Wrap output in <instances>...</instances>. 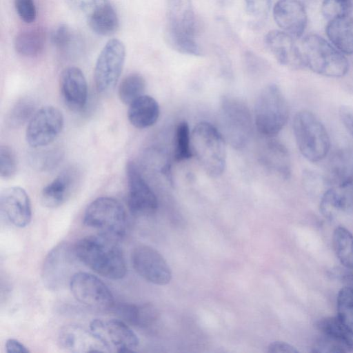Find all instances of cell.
<instances>
[{"instance_id": "3957f363", "label": "cell", "mask_w": 353, "mask_h": 353, "mask_svg": "<svg viewBox=\"0 0 353 353\" xmlns=\"http://www.w3.org/2000/svg\"><path fill=\"white\" fill-rule=\"evenodd\" d=\"M226 143L221 134L213 125L202 121L191 132V145L204 171L211 177L221 176L226 165Z\"/></svg>"}, {"instance_id": "d6a6232c", "label": "cell", "mask_w": 353, "mask_h": 353, "mask_svg": "<svg viewBox=\"0 0 353 353\" xmlns=\"http://www.w3.org/2000/svg\"><path fill=\"white\" fill-rule=\"evenodd\" d=\"M337 316L353 336V288L345 286L337 296Z\"/></svg>"}, {"instance_id": "cb8c5ba5", "label": "cell", "mask_w": 353, "mask_h": 353, "mask_svg": "<svg viewBox=\"0 0 353 353\" xmlns=\"http://www.w3.org/2000/svg\"><path fill=\"white\" fill-rule=\"evenodd\" d=\"M77 181L76 171L72 169L63 170L43 188L41 193V203L48 208H55L61 205L70 197Z\"/></svg>"}, {"instance_id": "603a6c76", "label": "cell", "mask_w": 353, "mask_h": 353, "mask_svg": "<svg viewBox=\"0 0 353 353\" xmlns=\"http://www.w3.org/2000/svg\"><path fill=\"white\" fill-rule=\"evenodd\" d=\"M260 161L271 173L282 179L291 175V160L287 148L280 141L270 137L262 146Z\"/></svg>"}, {"instance_id": "8992f818", "label": "cell", "mask_w": 353, "mask_h": 353, "mask_svg": "<svg viewBox=\"0 0 353 353\" xmlns=\"http://www.w3.org/2000/svg\"><path fill=\"white\" fill-rule=\"evenodd\" d=\"M290 114L288 101L276 84L267 85L257 97L254 122L258 131L270 138L276 135L288 122Z\"/></svg>"}, {"instance_id": "f35d334b", "label": "cell", "mask_w": 353, "mask_h": 353, "mask_svg": "<svg viewBox=\"0 0 353 353\" xmlns=\"http://www.w3.org/2000/svg\"><path fill=\"white\" fill-rule=\"evenodd\" d=\"M17 161L14 151L8 145L0 147V175L2 179H9L17 172Z\"/></svg>"}, {"instance_id": "7402d4cb", "label": "cell", "mask_w": 353, "mask_h": 353, "mask_svg": "<svg viewBox=\"0 0 353 353\" xmlns=\"http://www.w3.org/2000/svg\"><path fill=\"white\" fill-rule=\"evenodd\" d=\"M60 346L72 352H109L100 339L90 330L77 325H68L61 328L58 336Z\"/></svg>"}, {"instance_id": "ac0fdd59", "label": "cell", "mask_w": 353, "mask_h": 353, "mask_svg": "<svg viewBox=\"0 0 353 353\" xmlns=\"http://www.w3.org/2000/svg\"><path fill=\"white\" fill-rule=\"evenodd\" d=\"M0 208L6 218L16 227L24 228L31 221L30 200L21 187H9L1 191Z\"/></svg>"}, {"instance_id": "d4e9b609", "label": "cell", "mask_w": 353, "mask_h": 353, "mask_svg": "<svg viewBox=\"0 0 353 353\" xmlns=\"http://www.w3.org/2000/svg\"><path fill=\"white\" fill-rule=\"evenodd\" d=\"M328 186L353 179V149L343 148L334 151L329 158L323 176Z\"/></svg>"}, {"instance_id": "9c48e42d", "label": "cell", "mask_w": 353, "mask_h": 353, "mask_svg": "<svg viewBox=\"0 0 353 353\" xmlns=\"http://www.w3.org/2000/svg\"><path fill=\"white\" fill-rule=\"evenodd\" d=\"M125 59V48L118 39H110L100 52L96 61L94 79L99 92L111 90L117 84Z\"/></svg>"}, {"instance_id": "52a82bcc", "label": "cell", "mask_w": 353, "mask_h": 353, "mask_svg": "<svg viewBox=\"0 0 353 353\" xmlns=\"http://www.w3.org/2000/svg\"><path fill=\"white\" fill-rule=\"evenodd\" d=\"M83 223L97 230L99 234L118 241L125 234L127 215L119 201L111 197L102 196L96 199L88 206L84 213Z\"/></svg>"}, {"instance_id": "e575fe53", "label": "cell", "mask_w": 353, "mask_h": 353, "mask_svg": "<svg viewBox=\"0 0 353 353\" xmlns=\"http://www.w3.org/2000/svg\"><path fill=\"white\" fill-rule=\"evenodd\" d=\"M193 157L191 132L185 121L179 123L176 129L174 160L181 162Z\"/></svg>"}, {"instance_id": "4fadbf2b", "label": "cell", "mask_w": 353, "mask_h": 353, "mask_svg": "<svg viewBox=\"0 0 353 353\" xmlns=\"http://www.w3.org/2000/svg\"><path fill=\"white\" fill-rule=\"evenodd\" d=\"M125 172L128 205L131 214L136 216L154 214L158 208L157 196L142 176L136 164L132 161H128Z\"/></svg>"}, {"instance_id": "b9f144b4", "label": "cell", "mask_w": 353, "mask_h": 353, "mask_svg": "<svg viewBox=\"0 0 353 353\" xmlns=\"http://www.w3.org/2000/svg\"><path fill=\"white\" fill-rule=\"evenodd\" d=\"M246 11L249 15L262 19L267 16L271 6V0H245Z\"/></svg>"}, {"instance_id": "d590c367", "label": "cell", "mask_w": 353, "mask_h": 353, "mask_svg": "<svg viewBox=\"0 0 353 353\" xmlns=\"http://www.w3.org/2000/svg\"><path fill=\"white\" fill-rule=\"evenodd\" d=\"M352 7V0H323L321 12L328 21L349 16Z\"/></svg>"}, {"instance_id": "484cf974", "label": "cell", "mask_w": 353, "mask_h": 353, "mask_svg": "<svg viewBox=\"0 0 353 353\" xmlns=\"http://www.w3.org/2000/svg\"><path fill=\"white\" fill-rule=\"evenodd\" d=\"M159 114L157 101L151 96L143 94L129 105L128 118L134 127L144 129L153 125Z\"/></svg>"}, {"instance_id": "30bf717a", "label": "cell", "mask_w": 353, "mask_h": 353, "mask_svg": "<svg viewBox=\"0 0 353 353\" xmlns=\"http://www.w3.org/2000/svg\"><path fill=\"white\" fill-rule=\"evenodd\" d=\"M63 123V116L58 108L52 105L41 108L28 121L27 143L34 149L51 144L61 133Z\"/></svg>"}, {"instance_id": "e0dca14e", "label": "cell", "mask_w": 353, "mask_h": 353, "mask_svg": "<svg viewBox=\"0 0 353 353\" xmlns=\"http://www.w3.org/2000/svg\"><path fill=\"white\" fill-rule=\"evenodd\" d=\"M320 210L329 219L353 217V179L326 189L321 199Z\"/></svg>"}, {"instance_id": "ba28073f", "label": "cell", "mask_w": 353, "mask_h": 353, "mask_svg": "<svg viewBox=\"0 0 353 353\" xmlns=\"http://www.w3.org/2000/svg\"><path fill=\"white\" fill-rule=\"evenodd\" d=\"M75 259H77L74 245L62 241L55 245L47 254L43 261L41 279L49 290L57 291L68 283L73 272Z\"/></svg>"}, {"instance_id": "f546056e", "label": "cell", "mask_w": 353, "mask_h": 353, "mask_svg": "<svg viewBox=\"0 0 353 353\" xmlns=\"http://www.w3.org/2000/svg\"><path fill=\"white\" fill-rule=\"evenodd\" d=\"M165 39L169 46L178 52L194 56H201L203 54L195 37L178 28L166 24Z\"/></svg>"}, {"instance_id": "5b68a950", "label": "cell", "mask_w": 353, "mask_h": 353, "mask_svg": "<svg viewBox=\"0 0 353 353\" xmlns=\"http://www.w3.org/2000/svg\"><path fill=\"white\" fill-rule=\"evenodd\" d=\"M292 126L297 147L307 161L316 163L327 157L330 148V137L315 114L307 110L298 112Z\"/></svg>"}, {"instance_id": "ab89813d", "label": "cell", "mask_w": 353, "mask_h": 353, "mask_svg": "<svg viewBox=\"0 0 353 353\" xmlns=\"http://www.w3.org/2000/svg\"><path fill=\"white\" fill-rule=\"evenodd\" d=\"M51 41L57 48L64 50L72 43V32L67 25L60 24L52 31Z\"/></svg>"}, {"instance_id": "5bb4252c", "label": "cell", "mask_w": 353, "mask_h": 353, "mask_svg": "<svg viewBox=\"0 0 353 353\" xmlns=\"http://www.w3.org/2000/svg\"><path fill=\"white\" fill-rule=\"evenodd\" d=\"M319 336L313 352L346 353L353 352V336L338 316H328L316 323Z\"/></svg>"}, {"instance_id": "7a4b0ae2", "label": "cell", "mask_w": 353, "mask_h": 353, "mask_svg": "<svg viewBox=\"0 0 353 353\" xmlns=\"http://www.w3.org/2000/svg\"><path fill=\"white\" fill-rule=\"evenodd\" d=\"M305 68L324 77L340 78L349 70L344 54L322 37L310 34L305 36L300 46Z\"/></svg>"}, {"instance_id": "1f68e13d", "label": "cell", "mask_w": 353, "mask_h": 353, "mask_svg": "<svg viewBox=\"0 0 353 353\" xmlns=\"http://www.w3.org/2000/svg\"><path fill=\"white\" fill-rule=\"evenodd\" d=\"M145 88V81L143 76L131 73L121 81L118 88L119 97L122 103L129 105L143 94Z\"/></svg>"}, {"instance_id": "7c38bea8", "label": "cell", "mask_w": 353, "mask_h": 353, "mask_svg": "<svg viewBox=\"0 0 353 353\" xmlns=\"http://www.w3.org/2000/svg\"><path fill=\"white\" fill-rule=\"evenodd\" d=\"M90 328L109 352H132L139 345L137 334L121 319H94Z\"/></svg>"}, {"instance_id": "f1b7e54d", "label": "cell", "mask_w": 353, "mask_h": 353, "mask_svg": "<svg viewBox=\"0 0 353 353\" xmlns=\"http://www.w3.org/2000/svg\"><path fill=\"white\" fill-rule=\"evenodd\" d=\"M46 41V33L41 27H32L22 30L16 34L14 47L21 56L33 57L43 51Z\"/></svg>"}, {"instance_id": "60d3db41", "label": "cell", "mask_w": 353, "mask_h": 353, "mask_svg": "<svg viewBox=\"0 0 353 353\" xmlns=\"http://www.w3.org/2000/svg\"><path fill=\"white\" fill-rule=\"evenodd\" d=\"M14 7L23 21L31 23L35 21L37 10L34 0H14Z\"/></svg>"}, {"instance_id": "8d00e7d4", "label": "cell", "mask_w": 353, "mask_h": 353, "mask_svg": "<svg viewBox=\"0 0 353 353\" xmlns=\"http://www.w3.org/2000/svg\"><path fill=\"white\" fill-rule=\"evenodd\" d=\"M34 105L31 101L27 99L18 101L10 110L8 116L9 124L13 126H19L30 119L34 113Z\"/></svg>"}, {"instance_id": "d6986e66", "label": "cell", "mask_w": 353, "mask_h": 353, "mask_svg": "<svg viewBox=\"0 0 353 353\" xmlns=\"http://www.w3.org/2000/svg\"><path fill=\"white\" fill-rule=\"evenodd\" d=\"M292 35L283 30H274L265 37L267 48L277 61L292 69L305 68L300 46Z\"/></svg>"}, {"instance_id": "bcb514c9", "label": "cell", "mask_w": 353, "mask_h": 353, "mask_svg": "<svg viewBox=\"0 0 353 353\" xmlns=\"http://www.w3.org/2000/svg\"><path fill=\"white\" fill-rule=\"evenodd\" d=\"M339 276L348 285L347 286L353 288V271L343 269Z\"/></svg>"}, {"instance_id": "277c9868", "label": "cell", "mask_w": 353, "mask_h": 353, "mask_svg": "<svg viewBox=\"0 0 353 353\" xmlns=\"http://www.w3.org/2000/svg\"><path fill=\"white\" fill-rule=\"evenodd\" d=\"M219 131L226 143L235 149L244 148L252 133V117L246 103L239 99L224 96L218 113Z\"/></svg>"}, {"instance_id": "9a60e30c", "label": "cell", "mask_w": 353, "mask_h": 353, "mask_svg": "<svg viewBox=\"0 0 353 353\" xmlns=\"http://www.w3.org/2000/svg\"><path fill=\"white\" fill-rule=\"evenodd\" d=\"M131 260L135 271L148 282L164 285L170 281L172 272L168 263L153 248L137 246L132 252Z\"/></svg>"}, {"instance_id": "6da1fadb", "label": "cell", "mask_w": 353, "mask_h": 353, "mask_svg": "<svg viewBox=\"0 0 353 353\" xmlns=\"http://www.w3.org/2000/svg\"><path fill=\"white\" fill-rule=\"evenodd\" d=\"M74 247L77 259L97 274L114 280L125 276L126 264L117 241L99 234L82 238Z\"/></svg>"}, {"instance_id": "ffe728a7", "label": "cell", "mask_w": 353, "mask_h": 353, "mask_svg": "<svg viewBox=\"0 0 353 353\" xmlns=\"http://www.w3.org/2000/svg\"><path fill=\"white\" fill-rule=\"evenodd\" d=\"M273 16L281 29L295 39L302 37L307 22L304 5L299 0H279L274 5Z\"/></svg>"}, {"instance_id": "836d02e7", "label": "cell", "mask_w": 353, "mask_h": 353, "mask_svg": "<svg viewBox=\"0 0 353 353\" xmlns=\"http://www.w3.org/2000/svg\"><path fill=\"white\" fill-rule=\"evenodd\" d=\"M167 21L185 25L195 21L190 0H166Z\"/></svg>"}, {"instance_id": "74e56055", "label": "cell", "mask_w": 353, "mask_h": 353, "mask_svg": "<svg viewBox=\"0 0 353 353\" xmlns=\"http://www.w3.org/2000/svg\"><path fill=\"white\" fill-rule=\"evenodd\" d=\"M31 163L41 170L53 169L61 159V153L55 149L40 150L31 157Z\"/></svg>"}, {"instance_id": "83f0119b", "label": "cell", "mask_w": 353, "mask_h": 353, "mask_svg": "<svg viewBox=\"0 0 353 353\" xmlns=\"http://www.w3.org/2000/svg\"><path fill=\"white\" fill-rule=\"evenodd\" d=\"M325 32L336 48L344 54H353V18L346 16L328 21Z\"/></svg>"}, {"instance_id": "44dd1931", "label": "cell", "mask_w": 353, "mask_h": 353, "mask_svg": "<svg viewBox=\"0 0 353 353\" xmlns=\"http://www.w3.org/2000/svg\"><path fill=\"white\" fill-rule=\"evenodd\" d=\"M60 92L65 104L72 110L80 111L88 99V85L83 72L77 67L65 68L59 79Z\"/></svg>"}, {"instance_id": "4dcf8cb0", "label": "cell", "mask_w": 353, "mask_h": 353, "mask_svg": "<svg viewBox=\"0 0 353 353\" xmlns=\"http://www.w3.org/2000/svg\"><path fill=\"white\" fill-rule=\"evenodd\" d=\"M335 254L344 269L353 271V234L346 228H335L332 235Z\"/></svg>"}, {"instance_id": "7bdbcfd3", "label": "cell", "mask_w": 353, "mask_h": 353, "mask_svg": "<svg viewBox=\"0 0 353 353\" xmlns=\"http://www.w3.org/2000/svg\"><path fill=\"white\" fill-rule=\"evenodd\" d=\"M339 114L343 125L353 137V108L342 105L339 110Z\"/></svg>"}, {"instance_id": "8fae6325", "label": "cell", "mask_w": 353, "mask_h": 353, "mask_svg": "<svg viewBox=\"0 0 353 353\" xmlns=\"http://www.w3.org/2000/svg\"><path fill=\"white\" fill-rule=\"evenodd\" d=\"M69 285L74 298L92 309L112 310L115 303L113 296L106 285L92 274L84 272H75Z\"/></svg>"}, {"instance_id": "4316f807", "label": "cell", "mask_w": 353, "mask_h": 353, "mask_svg": "<svg viewBox=\"0 0 353 353\" xmlns=\"http://www.w3.org/2000/svg\"><path fill=\"white\" fill-rule=\"evenodd\" d=\"M112 310L125 322L140 327L152 325L158 316L157 310L150 303H114Z\"/></svg>"}, {"instance_id": "ee69618b", "label": "cell", "mask_w": 353, "mask_h": 353, "mask_svg": "<svg viewBox=\"0 0 353 353\" xmlns=\"http://www.w3.org/2000/svg\"><path fill=\"white\" fill-rule=\"evenodd\" d=\"M268 352H286L294 353L298 350L289 343L283 341H274L268 347Z\"/></svg>"}, {"instance_id": "2e32d148", "label": "cell", "mask_w": 353, "mask_h": 353, "mask_svg": "<svg viewBox=\"0 0 353 353\" xmlns=\"http://www.w3.org/2000/svg\"><path fill=\"white\" fill-rule=\"evenodd\" d=\"M90 29L101 36L114 33L119 26L117 12L109 0H76Z\"/></svg>"}, {"instance_id": "f6af8a7d", "label": "cell", "mask_w": 353, "mask_h": 353, "mask_svg": "<svg viewBox=\"0 0 353 353\" xmlns=\"http://www.w3.org/2000/svg\"><path fill=\"white\" fill-rule=\"evenodd\" d=\"M6 350L8 353H27L30 352L23 344L14 339H9L6 341Z\"/></svg>"}]
</instances>
